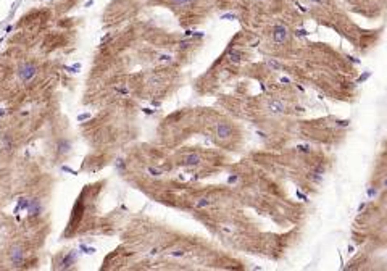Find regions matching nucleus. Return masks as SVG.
Listing matches in <instances>:
<instances>
[{
	"label": "nucleus",
	"instance_id": "nucleus-1",
	"mask_svg": "<svg viewBox=\"0 0 387 271\" xmlns=\"http://www.w3.org/2000/svg\"><path fill=\"white\" fill-rule=\"evenodd\" d=\"M271 37H273V42L276 45H282L284 42L289 40V27L286 24H274L273 27V32H271Z\"/></svg>",
	"mask_w": 387,
	"mask_h": 271
},
{
	"label": "nucleus",
	"instance_id": "nucleus-10",
	"mask_svg": "<svg viewBox=\"0 0 387 271\" xmlns=\"http://www.w3.org/2000/svg\"><path fill=\"white\" fill-rule=\"evenodd\" d=\"M223 19H236V15L234 13H226V15H223Z\"/></svg>",
	"mask_w": 387,
	"mask_h": 271
},
{
	"label": "nucleus",
	"instance_id": "nucleus-6",
	"mask_svg": "<svg viewBox=\"0 0 387 271\" xmlns=\"http://www.w3.org/2000/svg\"><path fill=\"white\" fill-rule=\"evenodd\" d=\"M269 110L273 113H282L284 111V105L281 104L279 100H271L269 102Z\"/></svg>",
	"mask_w": 387,
	"mask_h": 271
},
{
	"label": "nucleus",
	"instance_id": "nucleus-3",
	"mask_svg": "<svg viewBox=\"0 0 387 271\" xmlns=\"http://www.w3.org/2000/svg\"><path fill=\"white\" fill-rule=\"evenodd\" d=\"M231 134H232V128L228 124V123H218L216 124V136L218 137H221V139H228Z\"/></svg>",
	"mask_w": 387,
	"mask_h": 271
},
{
	"label": "nucleus",
	"instance_id": "nucleus-12",
	"mask_svg": "<svg viewBox=\"0 0 387 271\" xmlns=\"http://www.w3.org/2000/svg\"><path fill=\"white\" fill-rule=\"evenodd\" d=\"M313 2H323V0H313Z\"/></svg>",
	"mask_w": 387,
	"mask_h": 271
},
{
	"label": "nucleus",
	"instance_id": "nucleus-4",
	"mask_svg": "<svg viewBox=\"0 0 387 271\" xmlns=\"http://www.w3.org/2000/svg\"><path fill=\"white\" fill-rule=\"evenodd\" d=\"M200 162H202V157L198 155V153H194V152L184 155V158H182V163L187 165V166H194V165H198Z\"/></svg>",
	"mask_w": 387,
	"mask_h": 271
},
{
	"label": "nucleus",
	"instance_id": "nucleus-5",
	"mask_svg": "<svg viewBox=\"0 0 387 271\" xmlns=\"http://www.w3.org/2000/svg\"><path fill=\"white\" fill-rule=\"evenodd\" d=\"M29 213H31V216H37V215L42 213V205H40V202L37 200V198L31 200V203H29Z\"/></svg>",
	"mask_w": 387,
	"mask_h": 271
},
{
	"label": "nucleus",
	"instance_id": "nucleus-2",
	"mask_svg": "<svg viewBox=\"0 0 387 271\" xmlns=\"http://www.w3.org/2000/svg\"><path fill=\"white\" fill-rule=\"evenodd\" d=\"M36 73H37V66L36 65H32L31 61H26V63H23L21 66H19L18 78L23 82H28V81H31L34 76H36Z\"/></svg>",
	"mask_w": 387,
	"mask_h": 271
},
{
	"label": "nucleus",
	"instance_id": "nucleus-9",
	"mask_svg": "<svg viewBox=\"0 0 387 271\" xmlns=\"http://www.w3.org/2000/svg\"><path fill=\"white\" fill-rule=\"evenodd\" d=\"M173 5H177V6H186V5H190V3H194L195 0H169Z\"/></svg>",
	"mask_w": 387,
	"mask_h": 271
},
{
	"label": "nucleus",
	"instance_id": "nucleus-8",
	"mask_svg": "<svg viewBox=\"0 0 387 271\" xmlns=\"http://www.w3.org/2000/svg\"><path fill=\"white\" fill-rule=\"evenodd\" d=\"M229 58H231L232 63H239L241 58H242V53L239 52V50H231V52H229Z\"/></svg>",
	"mask_w": 387,
	"mask_h": 271
},
{
	"label": "nucleus",
	"instance_id": "nucleus-11",
	"mask_svg": "<svg viewBox=\"0 0 387 271\" xmlns=\"http://www.w3.org/2000/svg\"><path fill=\"white\" fill-rule=\"evenodd\" d=\"M92 3H94V2H92V0H89V2H85V5H84V6H90Z\"/></svg>",
	"mask_w": 387,
	"mask_h": 271
},
{
	"label": "nucleus",
	"instance_id": "nucleus-7",
	"mask_svg": "<svg viewBox=\"0 0 387 271\" xmlns=\"http://www.w3.org/2000/svg\"><path fill=\"white\" fill-rule=\"evenodd\" d=\"M21 258H23V250H21V249H15V250L11 252V260H13L15 263H19V262H21Z\"/></svg>",
	"mask_w": 387,
	"mask_h": 271
}]
</instances>
